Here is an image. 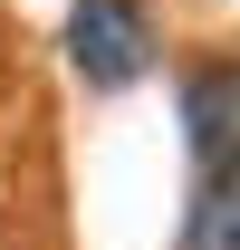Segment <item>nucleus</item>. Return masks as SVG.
I'll return each mask as SVG.
<instances>
[{
    "instance_id": "1",
    "label": "nucleus",
    "mask_w": 240,
    "mask_h": 250,
    "mask_svg": "<svg viewBox=\"0 0 240 250\" xmlns=\"http://www.w3.org/2000/svg\"><path fill=\"white\" fill-rule=\"evenodd\" d=\"M67 67L87 87H135L154 67V10L144 0H77L67 10Z\"/></svg>"
},
{
    "instance_id": "2",
    "label": "nucleus",
    "mask_w": 240,
    "mask_h": 250,
    "mask_svg": "<svg viewBox=\"0 0 240 250\" xmlns=\"http://www.w3.org/2000/svg\"><path fill=\"white\" fill-rule=\"evenodd\" d=\"M182 145H192V173H231V145H240V67L231 58L182 77Z\"/></svg>"
},
{
    "instance_id": "3",
    "label": "nucleus",
    "mask_w": 240,
    "mask_h": 250,
    "mask_svg": "<svg viewBox=\"0 0 240 250\" xmlns=\"http://www.w3.org/2000/svg\"><path fill=\"white\" fill-rule=\"evenodd\" d=\"M182 250H240V173H202V183H192Z\"/></svg>"
}]
</instances>
